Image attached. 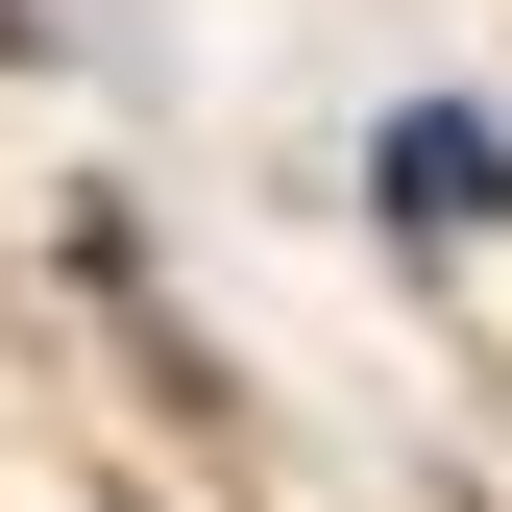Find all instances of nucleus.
Returning <instances> with one entry per match:
<instances>
[{"label":"nucleus","mask_w":512,"mask_h":512,"mask_svg":"<svg viewBox=\"0 0 512 512\" xmlns=\"http://www.w3.org/2000/svg\"><path fill=\"white\" fill-rule=\"evenodd\" d=\"M391 220H439V244H488V220H512V147H488L464 98H415V122H391Z\"/></svg>","instance_id":"1"}]
</instances>
